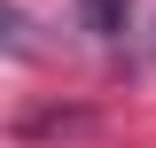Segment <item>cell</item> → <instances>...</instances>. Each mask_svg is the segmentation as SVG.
<instances>
[{
    "mask_svg": "<svg viewBox=\"0 0 156 148\" xmlns=\"http://www.w3.org/2000/svg\"><path fill=\"white\" fill-rule=\"evenodd\" d=\"M78 16H86V31L109 47V39H125V31H133V0H78Z\"/></svg>",
    "mask_w": 156,
    "mask_h": 148,
    "instance_id": "6da1fadb",
    "label": "cell"
},
{
    "mask_svg": "<svg viewBox=\"0 0 156 148\" xmlns=\"http://www.w3.org/2000/svg\"><path fill=\"white\" fill-rule=\"evenodd\" d=\"M140 62H156V23H148V39H140Z\"/></svg>",
    "mask_w": 156,
    "mask_h": 148,
    "instance_id": "7a4b0ae2",
    "label": "cell"
}]
</instances>
